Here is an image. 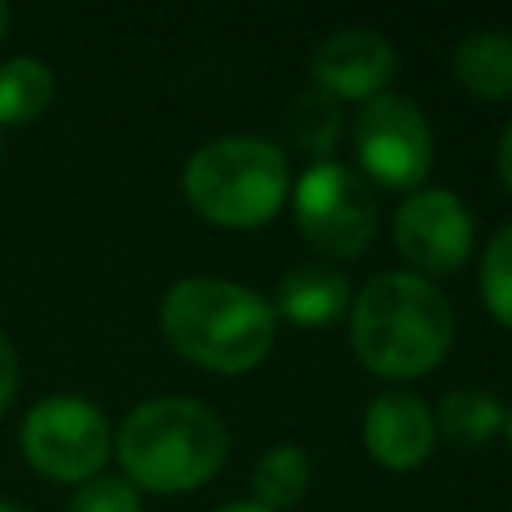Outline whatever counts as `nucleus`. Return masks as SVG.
Wrapping results in <instances>:
<instances>
[{"mask_svg":"<svg viewBox=\"0 0 512 512\" xmlns=\"http://www.w3.org/2000/svg\"><path fill=\"white\" fill-rule=\"evenodd\" d=\"M456 320L448 296L416 272H380L352 300V352L360 364L388 380H412L432 372L448 344Z\"/></svg>","mask_w":512,"mask_h":512,"instance_id":"1","label":"nucleus"},{"mask_svg":"<svg viewBox=\"0 0 512 512\" xmlns=\"http://www.w3.org/2000/svg\"><path fill=\"white\" fill-rule=\"evenodd\" d=\"M164 340L208 372H248L276 340V312L264 296L220 276H184L160 300Z\"/></svg>","mask_w":512,"mask_h":512,"instance_id":"2","label":"nucleus"},{"mask_svg":"<svg viewBox=\"0 0 512 512\" xmlns=\"http://www.w3.org/2000/svg\"><path fill=\"white\" fill-rule=\"evenodd\" d=\"M112 448L136 488L188 492L220 472L228 428L216 408L192 396H156L124 416Z\"/></svg>","mask_w":512,"mask_h":512,"instance_id":"3","label":"nucleus"},{"mask_svg":"<svg viewBox=\"0 0 512 512\" xmlns=\"http://www.w3.org/2000/svg\"><path fill=\"white\" fill-rule=\"evenodd\" d=\"M188 204L220 228H260L288 200V160L272 140L220 136L184 164Z\"/></svg>","mask_w":512,"mask_h":512,"instance_id":"4","label":"nucleus"},{"mask_svg":"<svg viewBox=\"0 0 512 512\" xmlns=\"http://www.w3.org/2000/svg\"><path fill=\"white\" fill-rule=\"evenodd\" d=\"M292 220L316 252L332 260H356L372 244L380 212L360 172L336 160H320L308 164L292 188Z\"/></svg>","mask_w":512,"mask_h":512,"instance_id":"5","label":"nucleus"},{"mask_svg":"<svg viewBox=\"0 0 512 512\" xmlns=\"http://www.w3.org/2000/svg\"><path fill=\"white\" fill-rule=\"evenodd\" d=\"M20 448L28 464L52 480H92L112 452V428L92 400L60 392L28 408Z\"/></svg>","mask_w":512,"mask_h":512,"instance_id":"6","label":"nucleus"},{"mask_svg":"<svg viewBox=\"0 0 512 512\" xmlns=\"http://www.w3.org/2000/svg\"><path fill=\"white\" fill-rule=\"evenodd\" d=\"M352 152L360 160V172L380 188L416 192L432 168V132L412 100L380 92L356 112Z\"/></svg>","mask_w":512,"mask_h":512,"instance_id":"7","label":"nucleus"},{"mask_svg":"<svg viewBox=\"0 0 512 512\" xmlns=\"http://www.w3.org/2000/svg\"><path fill=\"white\" fill-rule=\"evenodd\" d=\"M392 240L416 276L456 272L472 256V212L448 188H416L392 216Z\"/></svg>","mask_w":512,"mask_h":512,"instance_id":"8","label":"nucleus"},{"mask_svg":"<svg viewBox=\"0 0 512 512\" xmlns=\"http://www.w3.org/2000/svg\"><path fill=\"white\" fill-rule=\"evenodd\" d=\"M312 84L328 92L332 100H372L384 92V84L396 72V52L392 44L372 32V28H344L332 32L316 52H312Z\"/></svg>","mask_w":512,"mask_h":512,"instance_id":"9","label":"nucleus"},{"mask_svg":"<svg viewBox=\"0 0 512 512\" xmlns=\"http://www.w3.org/2000/svg\"><path fill=\"white\" fill-rule=\"evenodd\" d=\"M364 448L380 468L408 472L436 448V424L416 392H380L364 412Z\"/></svg>","mask_w":512,"mask_h":512,"instance_id":"10","label":"nucleus"},{"mask_svg":"<svg viewBox=\"0 0 512 512\" xmlns=\"http://www.w3.org/2000/svg\"><path fill=\"white\" fill-rule=\"evenodd\" d=\"M348 308H352V288L336 268L300 264L280 276L272 312H280L296 328H328V324L344 320Z\"/></svg>","mask_w":512,"mask_h":512,"instance_id":"11","label":"nucleus"},{"mask_svg":"<svg viewBox=\"0 0 512 512\" xmlns=\"http://www.w3.org/2000/svg\"><path fill=\"white\" fill-rule=\"evenodd\" d=\"M452 72L468 96L508 100L512 96V36L496 28L464 36L452 56Z\"/></svg>","mask_w":512,"mask_h":512,"instance_id":"12","label":"nucleus"},{"mask_svg":"<svg viewBox=\"0 0 512 512\" xmlns=\"http://www.w3.org/2000/svg\"><path fill=\"white\" fill-rule=\"evenodd\" d=\"M432 424L436 432H444L452 444L460 448H480L488 444L500 428H504V408L496 396L480 392V388H456L448 392L436 412H432Z\"/></svg>","mask_w":512,"mask_h":512,"instance_id":"13","label":"nucleus"},{"mask_svg":"<svg viewBox=\"0 0 512 512\" xmlns=\"http://www.w3.org/2000/svg\"><path fill=\"white\" fill-rule=\"evenodd\" d=\"M56 80L40 56H8L0 64V124H28L52 104Z\"/></svg>","mask_w":512,"mask_h":512,"instance_id":"14","label":"nucleus"},{"mask_svg":"<svg viewBox=\"0 0 512 512\" xmlns=\"http://www.w3.org/2000/svg\"><path fill=\"white\" fill-rule=\"evenodd\" d=\"M308 456L296 448V444H272L256 468H252V492H256V504L268 508V512H280L288 504H296L308 488Z\"/></svg>","mask_w":512,"mask_h":512,"instance_id":"15","label":"nucleus"},{"mask_svg":"<svg viewBox=\"0 0 512 512\" xmlns=\"http://www.w3.org/2000/svg\"><path fill=\"white\" fill-rule=\"evenodd\" d=\"M340 128H344V116H340V100H332L328 92L320 88H308L300 92L292 104H288V132L292 140L312 156V164L328 160L336 140H340Z\"/></svg>","mask_w":512,"mask_h":512,"instance_id":"16","label":"nucleus"},{"mask_svg":"<svg viewBox=\"0 0 512 512\" xmlns=\"http://www.w3.org/2000/svg\"><path fill=\"white\" fill-rule=\"evenodd\" d=\"M480 296L488 304V312L512 328V224H504L480 260Z\"/></svg>","mask_w":512,"mask_h":512,"instance_id":"17","label":"nucleus"},{"mask_svg":"<svg viewBox=\"0 0 512 512\" xmlns=\"http://www.w3.org/2000/svg\"><path fill=\"white\" fill-rule=\"evenodd\" d=\"M68 512H140V488L128 476H92L72 492Z\"/></svg>","mask_w":512,"mask_h":512,"instance_id":"18","label":"nucleus"},{"mask_svg":"<svg viewBox=\"0 0 512 512\" xmlns=\"http://www.w3.org/2000/svg\"><path fill=\"white\" fill-rule=\"evenodd\" d=\"M16 384H20V356H16V344L8 340V332H0V412L12 404Z\"/></svg>","mask_w":512,"mask_h":512,"instance_id":"19","label":"nucleus"},{"mask_svg":"<svg viewBox=\"0 0 512 512\" xmlns=\"http://www.w3.org/2000/svg\"><path fill=\"white\" fill-rule=\"evenodd\" d=\"M500 180H504V188L512 192V120H508V128H504V136H500Z\"/></svg>","mask_w":512,"mask_h":512,"instance_id":"20","label":"nucleus"},{"mask_svg":"<svg viewBox=\"0 0 512 512\" xmlns=\"http://www.w3.org/2000/svg\"><path fill=\"white\" fill-rule=\"evenodd\" d=\"M212 512H268V508H260L256 500H236V504H224V508H212Z\"/></svg>","mask_w":512,"mask_h":512,"instance_id":"21","label":"nucleus"},{"mask_svg":"<svg viewBox=\"0 0 512 512\" xmlns=\"http://www.w3.org/2000/svg\"><path fill=\"white\" fill-rule=\"evenodd\" d=\"M8 16H12L8 4H0V40H4V32H8Z\"/></svg>","mask_w":512,"mask_h":512,"instance_id":"22","label":"nucleus"},{"mask_svg":"<svg viewBox=\"0 0 512 512\" xmlns=\"http://www.w3.org/2000/svg\"><path fill=\"white\" fill-rule=\"evenodd\" d=\"M0 512H28L24 504H16V500H0Z\"/></svg>","mask_w":512,"mask_h":512,"instance_id":"23","label":"nucleus"},{"mask_svg":"<svg viewBox=\"0 0 512 512\" xmlns=\"http://www.w3.org/2000/svg\"><path fill=\"white\" fill-rule=\"evenodd\" d=\"M504 428H508V444H512V412H504Z\"/></svg>","mask_w":512,"mask_h":512,"instance_id":"24","label":"nucleus"}]
</instances>
